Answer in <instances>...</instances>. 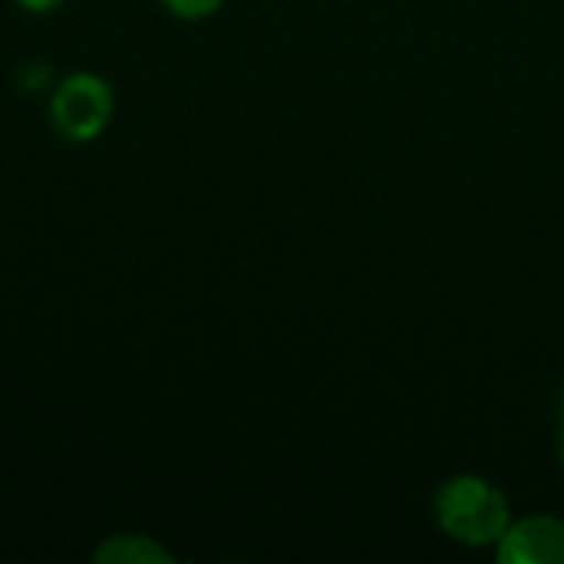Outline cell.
I'll return each instance as SVG.
<instances>
[{
    "instance_id": "6da1fadb",
    "label": "cell",
    "mask_w": 564,
    "mask_h": 564,
    "mask_svg": "<svg viewBox=\"0 0 564 564\" xmlns=\"http://www.w3.org/2000/svg\"><path fill=\"white\" fill-rule=\"evenodd\" d=\"M436 519L449 539L482 549L506 535L512 512H509L506 496L489 479L453 476L436 492Z\"/></svg>"
},
{
    "instance_id": "7a4b0ae2",
    "label": "cell",
    "mask_w": 564,
    "mask_h": 564,
    "mask_svg": "<svg viewBox=\"0 0 564 564\" xmlns=\"http://www.w3.org/2000/svg\"><path fill=\"white\" fill-rule=\"evenodd\" d=\"M112 106L116 102L106 79L93 73H76L56 86L50 99V119L59 129V135H66L69 142H89L109 126Z\"/></svg>"
},
{
    "instance_id": "3957f363",
    "label": "cell",
    "mask_w": 564,
    "mask_h": 564,
    "mask_svg": "<svg viewBox=\"0 0 564 564\" xmlns=\"http://www.w3.org/2000/svg\"><path fill=\"white\" fill-rule=\"evenodd\" d=\"M496 545L502 564H564V522L552 516L509 522Z\"/></svg>"
},
{
    "instance_id": "277c9868",
    "label": "cell",
    "mask_w": 564,
    "mask_h": 564,
    "mask_svg": "<svg viewBox=\"0 0 564 564\" xmlns=\"http://www.w3.org/2000/svg\"><path fill=\"white\" fill-rule=\"evenodd\" d=\"M99 562H119V564H152V562H169V552H162L152 539L142 535H119L109 545H102L96 552Z\"/></svg>"
},
{
    "instance_id": "5b68a950",
    "label": "cell",
    "mask_w": 564,
    "mask_h": 564,
    "mask_svg": "<svg viewBox=\"0 0 564 564\" xmlns=\"http://www.w3.org/2000/svg\"><path fill=\"white\" fill-rule=\"evenodd\" d=\"M175 17H185V20H202V17H212L225 0H162Z\"/></svg>"
},
{
    "instance_id": "8992f818",
    "label": "cell",
    "mask_w": 564,
    "mask_h": 564,
    "mask_svg": "<svg viewBox=\"0 0 564 564\" xmlns=\"http://www.w3.org/2000/svg\"><path fill=\"white\" fill-rule=\"evenodd\" d=\"M63 0H20V7H26V10H33V13H43V10H53V7H59Z\"/></svg>"
},
{
    "instance_id": "52a82bcc",
    "label": "cell",
    "mask_w": 564,
    "mask_h": 564,
    "mask_svg": "<svg viewBox=\"0 0 564 564\" xmlns=\"http://www.w3.org/2000/svg\"><path fill=\"white\" fill-rule=\"evenodd\" d=\"M562 463H564V430H562Z\"/></svg>"
}]
</instances>
